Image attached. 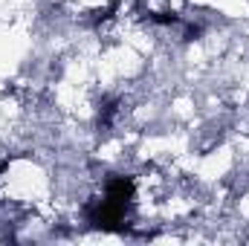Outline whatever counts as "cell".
<instances>
[{
  "instance_id": "1",
  "label": "cell",
  "mask_w": 249,
  "mask_h": 246,
  "mask_svg": "<svg viewBox=\"0 0 249 246\" xmlns=\"http://www.w3.org/2000/svg\"><path fill=\"white\" fill-rule=\"evenodd\" d=\"M122 217H124V203H116L110 197H105V200H99L96 206L87 209V220L99 229H119Z\"/></svg>"
},
{
  "instance_id": "2",
  "label": "cell",
  "mask_w": 249,
  "mask_h": 246,
  "mask_svg": "<svg viewBox=\"0 0 249 246\" xmlns=\"http://www.w3.org/2000/svg\"><path fill=\"white\" fill-rule=\"evenodd\" d=\"M133 191H136V185L130 177H113L110 183H107V194L105 197H110V200H116V203H130L133 200Z\"/></svg>"
},
{
  "instance_id": "3",
  "label": "cell",
  "mask_w": 249,
  "mask_h": 246,
  "mask_svg": "<svg viewBox=\"0 0 249 246\" xmlns=\"http://www.w3.org/2000/svg\"><path fill=\"white\" fill-rule=\"evenodd\" d=\"M154 20H157V23H174L177 18H174V15H154Z\"/></svg>"
}]
</instances>
